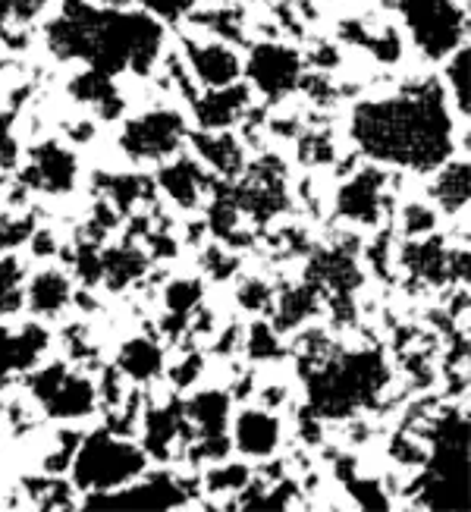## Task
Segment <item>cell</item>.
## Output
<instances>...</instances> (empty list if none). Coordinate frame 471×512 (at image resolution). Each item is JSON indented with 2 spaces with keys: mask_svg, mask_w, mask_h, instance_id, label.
Instances as JSON below:
<instances>
[{
  "mask_svg": "<svg viewBox=\"0 0 471 512\" xmlns=\"http://www.w3.org/2000/svg\"><path fill=\"white\" fill-rule=\"evenodd\" d=\"M183 60L189 66L195 85H201V88H223V85H233L242 79V57L236 54V48L230 41L186 38L183 41Z\"/></svg>",
  "mask_w": 471,
  "mask_h": 512,
  "instance_id": "11",
  "label": "cell"
},
{
  "mask_svg": "<svg viewBox=\"0 0 471 512\" xmlns=\"http://www.w3.org/2000/svg\"><path fill=\"white\" fill-rule=\"evenodd\" d=\"M95 186L101 189V195L107 198L110 205H114L120 214L129 211L132 205H139L142 198L148 195V183L145 176H114V173H104V176H95Z\"/></svg>",
  "mask_w": 471,
  "mask_h": 512,
  "instance_id": "28",
  "label": "cell"
},
{
  "mask_svg": "<svg viewBox=\"0 0 471 512\" xmlns=\"http://www.w3.org/2000/svg\"><path fill=\"white\" fill-rule=\"evenodd\" d=\"M201 371H205V355H201L198 349H192L170 368V381H173L176 390H186L195 381H201Z\"/></svg>",
  "mask_w": 471,
  "mask_h": 512,
  "instance_id": "36",
  "label": "cell"
},
{
  "mask_svg": "<svg viewBox=\"0 0 471 512\" xmlns=\"http://www.w3.org/2000/svg\"><path fill=\"white\" fill-rule=\"evenodd\" d=\"M117 368L123 371L126 381L132 384H151L164 374V349L151 337H132L120 346Z\"/></svg>",
  "mask_w": 471,
  "mask_h": 512,
  "instance_id": "22",
  "label": "cell"
},
{
  "mask_svg": "<svg viewBox=\"0 0 471 512\" xmlns=\"http://www.w3.org/2000/svg\"><path fill=\"white\" fill-rule=\"evenodd\" d=\"M70 302H73V283L63 271H57V267H44V271H38L26 286V305L35 318L54 321L63 315Z\"/></svg>",
  "mask_w": 471,
  "mask_h": 512,
  "instance_id": "19",
  "label": "cell"
},
{
  "mask_svg": "<svg viewBox=\"0 0 471 512\" xmlns=\"http://www.w3.org/2000/svg\"><path fill=\"white\" fill-rule=\"evenodd\" d=\"M148 267H151L148 252L136 246V242H123L120 249L101 252V283L107 289H114V293H120V289L142 280L148 274Z\"/></svg>",
  "mask_w": 471,
  "mask_h": 512,
  "instance_id": "21",
  "label": "cell"
},
{
  "mask_svg": "<svg viewBox=\"0 0 471 512\" xmlns=\"http://www.w3.org/2000/svg\"><path fill=\"white\" fill-rule=\"evenodd\" d=\"M434 173V180L428 186L431 202L440 214H462L468 205V192H471V173H468V158L459 154V158H446Z\"/></svg>",
  "mask_w": 471,
  "mask_h": 512,
  "instance_id": "18",
  "label": "cell"
},
{
  "mask_svg": "<svg viewBox=\"0 0 471 512\" xmlns=\"http://www.w3.org/2000/svg\"><path fill=\"white\" fill-rule=\"evenodd\" d=\"M321 302H324V296L308 280L280 286L277 296H274V305H271V324H274V330L277 333L302 330L314 315H318Z\"/></svg>",
  "mask_w": 471,
  "mask_h": 512,
  "instance_id": "17",
  "label": "cell"
},
{
  "mask_svg": "<svg viewBox=\"0 0 471 512\" xmlns=\"http://www.w3.org/2000/svg\"><path fill=\"white\" fill-rule=\"evenodd\" d=\"M16 161V139H13V117H0V164Z\"/></svg>",
  "mask_w": 471,
  "mask_h": 512,
  "instance_id": "38",
  "label": "cell"
},
{
  "mask_svg": "<svg viewBox=\"0 0 471 512\" xmlns=\"http://www.w3.org/2000/svg\"><path fill=\"white\" fill-rule=\"evenodd\" d=\"M239 255L230 252L227 246H211L201 255V274L208 280H233L239 274Z\"/></svg>",
  "mask_w": 471,
  "mask_h": 512,
  "instance_id": "35",
  "label": "cell"
},
{
  "mask_svg": "<svg viewBox=\"0 0 471 512\" xmlns=\"http://www.w3.org/2000/svg\"><path fill=\"white\" fill-rule=\"evenodd\" d=\"M148 469V456L136 443L110 428L82 437L73 459V484L82 494H110L142 478Z\"/></svg>",
  "mask_w": 471,
  "mask_h": 512,
  "instance_id": "4",
  "label": "cell"
},
{
  "mask_svg": "<svg viewBox=\"0 0 471 512\" xmlns=\"http://www.w3.org/2000/svg\"><path fill=\"white\" fill-rule=\"evenodd\" d=\"M349 139L377 164L431 173L456 154V117L443 85L428 76L387 98L358 101Z\"/></svg>",
  "mask_w": 471,
  "mask_h": 512,
  "instance_id": "1",
  "label": "cell"
},
{
  "mask_svg": "<svg viewBox=\"0 0 471 512\" xmlns=\"http://www.w3.org/2000/svg\"><path fill=\"white\" fill-rule=\"evenodd\" d=\"M139 4L145 13H154L161 19H183L195 10V0H126V7Z\"/></svg>",
  "mask_w": 471,
  "mask_h": 512,
  "instance_id": "37",
  "label": "cell"
},
{
  "mask_svg": "<svg viewBox=\"0 0 471 512\" xmlns=\"http://www.w3.org/2000/svg\"><path fill=\"white\" fill-rule=\"evenodd\" d=\"M289 403V387L286 384H267L264 387V393H261V406L264 409H280V406H286Z\"/></svg>",
  "mask_w": 471,
  "mask_h": 512,
  "instance_id": "40",
  "label": "cell"
},
{
  "mask_svg": "<svg viewBox=\"0 0 471 512\" xmlns=\"http://www.w3.org/2000/svg\"><path fill=\"white\" fill-rule=\"evenodd\" d=\"M393 205L390 176L380 167H362L340 183L333 195V211L355 230H377Z\"/></svg>",
  "mask_w": 471,
  "mask_h": 512,
  "instance_id": "9",
  "label": "cell"
},
{
  "mask_svg": "<svg viewBox=\"0 0 471 512\" xmlns=\"http://www.w3.org/2000/svg\"><path fill=\"white\" fill-rule=\"evenodd\" d=\"M230 403H233L230 393H223V390H201L189 399V403L183 406V412H186V421L195 431V440L227 437Z\"/></svg>",
  "mask_w": 471,
  "mask_h": 512,
  "instance_id": "20",
  "label": "cell"
},
{
  "mask_svg": "<svg viewBox=\"0 0 471 512\" xmlns=\"http://www.w3.org/2000/svg\"><path fill=\"white\" fill-rule=\"evenodd\" d=\"M468 66H471L468 44H459V48L446 57L443 92H446V98L453 101V110H459L462 117H468Z\"/></svg>",
  "mask_w": 471,
  "mask_h": 512,
  "instance_id": "31",
  "label": "cell"
},
{
  "mask_svg": "<svg viewBox=\"0 0 471 512\" xmlns=\"http://www.w3.org/2000/svg\"><path fill=\"white\" fill-rule=\"evenodd\" d=\"M201 302H205V283H201L198 277H176V280H170L164 286V311H167V318H164L161 327H164L167 337L176 340V333L189 327V315Z\"/></svg>",
  "mask_w": 471,
  "mask_h": 512,
  "instance_id": "23",
  "label": "cell"
},
{
  "mask_svg": "<svg viewBox=\"0 0 471 512\" xmlns=\"http://www.w3.org/2000/svg\"><path fill=\"white\" fill-rule=\"evenodd\" d=\"M192 26H205V32H211L217 41H239L242 29H245V10L236 4H211V10L205 13H189Z\"/></svg>",
  "mask_w": 471,
  "mask_h": 512,
  "instance_id": "26",
  "label": "cell"
},
{
  "mask_svg": "<svg viewBox=\"0 0 471 512\" xmlns=\"http://www.w3.org/2000/svg\"><path fill=\"white\" fill-rule=\"evenodd\" d=\"M26 384L44 415L57 421H76L98 409V384L92 377L70 371L63 362L44 365L41 371L29 374Z\"/></svg>",
  "mask_w": 471,
  "mask_h": 512,
  "instance_id": "6",
  "label": "cell"
},
{
  "mask_svg": "<svg viewBox=\"0 0 471 512\" xmlns=\"http://www.w3.org/2000/svg\"><path fill=\"white\" fill-rule=\"evenodd\" d=\"M44 349H48V333H44V327L29 324L19 333H7L0 327V371L32 368L41 359Z\"/></svg>",
  "mask_w": 471,
  "mask_h": 512,
  "instance_id": "24",
  "label": "cell"
},
{
  "mask_svg": "<svg viewBox=\"0 0 471 512\" xmlns=\"http://www.w3.org/2000/svg\"><path fill=\"white\" fill-rule=\"evenodd\" d=\"M242 349L249 355V362H277L283 359V343L280 333L271 321H255L242 337Z\"/></svg>",
  "mask_w": 471,
  "mask_h": 512,
  "instance_id": "32",
  "label": "cell"
},
{
  "mask_svg": "<svg viewBox=\"0 0 471 512\" xmlns=\"http://www.w3.org/2000/svg\"><path fill=\"white\" fill-rule=\"evenodd\" d=\"M440 211L428 202H406L399 208V233L402 239H421L437 233Z\"/></svg>",
  "mask_w": 471,
  "mask_h": 512,
  "instance_id": "33",
  "label": "cell"
},
{
  "mask_svg": "<svg viewBox=\"0 0 471 512\" xmlns=\"http://www.w3.org/2000/svg\"><path fill=\"white\" fill-rule=\"evenodd\" d=\"M208 4H227V0H208Z\"/></svg>",
  "mask_w": 471,
  "mask_h": 512,
  "instance_id": "41",
  "label": "cell"
},
{
  "mask_svg": "<svg viewBox=\"0 0 471 512\" xmlns=\"http://www.w3.org/2000/svg\"><path fill=\"white\" fill-rule=\"evenodd\" d=\"M233 450L245 459H274L283 443V425L271 409L245 406L233 418Z\"/></svg>",
  "mask_w": 471,
  "mask_h": 512,
  "instance_id": "15",
  "label": "cell"
},
{
  "mask_svg": "<svg viewBox=\"0 0 471 512\" xmlns=\"http://www.w3.org/2000/svg\"><path fill=\"white\" fill-rule=\"evenodd\" d=\"M406 19V29L421 57L443 60L465 44V7L462 0H390Z\"/></svg>",
  "mask_w": 471,
  "mask_h": 512,
  "instance_id": "5",
  "label": "cell"
},
{
  "mask_svg": "<svg viewBox=\"0 0 471 512\" xmlns=\"http://www.w3.org/2000/svg\"><path fill=\"white\" fill-rule=\"evenodd\" d=\"M48 44L57 57L85 60L104 76L136 73L148 76L164 48L161 22L151 13L88 7L85 0H70L48 26Z\"/></svg>",
  "mask_w": 471,
  "mask_h": 512,
  "instance_id": "2",
  "label": "cell"
},
{
  "mask_svg": "<svg viewBox=\"0 0 471 512\" xmlns=\"http://www.w3.org/2000/svg\"><path fill=\"white\" fill-rule=\"evenodd\" d=\"M70 92H73L76 101H82V104H88V107H95L104 120L120 117V110H123V98H120V92H117L114 79L104 76V73H98V70H85L82 76H76V79L70 82Z\"/></svg>",
  "mask_w": 471,
  "mask_h": 512,
  "instance_id": "25",
  "label": "cell"
},
{
  "mask_svg": "<svg viewBox=\"0 0 471 512\" xmlns=\"http://www.w3.org/2000/svg\"><path fill=\"white\" fill-rule=\"evenodd\" d=\"M189 145L195 161L208 173L220 176V183H236L249 158H245V142L233 136L230 129H201L189 132Z\"/></svg>",
  "mask_w": 471,
  "mask_h": 512,
  "instance_id": "13",
  "label": "cell"
},
{
  "mask_svg": "<svg viewBox=\"0 0 471 512\" xmlns=\"http://www.w3.org/2000/svg\"><path fill=\"white\" fill-rule=\"evenodd\" d=\"M242 73L249 76V88L261 95L264 104H283L296 92L305 73V54H299L289 44L258 41L252 44L249 60L242 63Z\"/></svg>",
  "mask_w": 471,
  "mask_h": 512,
  "instance_id": "7",
  "label": "cell"
},
{
  "mask_svg": "<svg viewBox=\"0 0 471 512\" xmlns=\"http://www.w3.org/2000/svg\"><path fill=\"white\" fill-rule=\"evenodd\" d=\"M274 296H277V286L267 283L264 277H242L236 283V302L245 311H255V315H261V311H271Z\"/></svg>",
  "mask_w": 471,
  "mask_h": 512,
  "instance_id": "34",
  "label": "cell"
},
{
  "mask_svg": "<svg viewBox=\"0 0 471 512\" xmlns=\"http://www.w3.org/2000/svg\"><path fill=\"white\" fill-rule=\"evenodd\" d=\"M157 186L167 195V202L183 211L205 205L214 189L211 173L195 161V154H176L173 161H167L157 170Z\"/></svg>",
  "mask_w": 471,
  "mask_h": 512,
  "instance_id": "14",
  "label": "cell"
},
{
  "mask_svg": "<svg viewBox=\"0 0 471 512\" xmlns=\"http://www.w3.org/2000/svg\"><path fill=\"white\" fill-rule=\"evenodd\" d=\"M255 478V472L245 462H227L220 459L205 472V491L214 497H236L239 491L249 487V481Z\"/></svg>",
  "mask_w": 471,
  "mask_h": 512,
  "instance_id": "27",
  "label": "cell"
},
{
  "mask_svg": "<svg viewBox=\"0 0 471 512\" xmlns=\"http://www.w3.org/2000/svg\"><path fill=\"white\" fill-rule=\"evenodd\" d=\"M255 92L245 82H233L223 88H205L201 98H192V110L198 129H233L252 114Z\"/></svg>",
  "mask_w": 471,
  "mask_h": 512,
  "instance_id": "16",
  "label": "cell"
},
{
  "mask_svg": "<svg viewBox=\"0 0 471 512\" xmlns=\"http://www.w3.org/2000/svg\"><path fill=\"white\" fill-rule=\"evenodd\" d=\"M79 161L70 148L60 142H41L29 151V164L22 170V186L48 192V195H66L76 189Z\"/></svg>",
  "mask_w": 471,
  "mask_h": 512,
  "instance_id": "12",
  "label": "cell"
},
{
  "mask_svg": "<svg viewBox=\"0 0 471 512\" xmlns=\"http://www.w3.org/2000/svg\"><path fill=\"white\" fill-rule=\"evenodd\" d=\"M390 365L377 349L340 352L305 374L308 412L321 421H349L362 409H374L390 387Z\"/></svg>",
  "mask_w": 471,
  "mask_h": 512,
  "instance_id": "3",
  "label": "cell"
},
{
  "mask_svg": "<svg viewBox=\"0 0 471 512\" xmlns=\"http://www.w3.org/2000/svg\"><path fill=\"white\" fill-rule=\"evenodd\" d=\"M26 305V267L16 255H0V318Z\"/></svg>",
  "mask_w": 471,
  "mask_h": 512,
  "instance_id": "29",
  "label": "cell"
},
{
  "mask_svg": "<svg viewBox=\"0 0 471 512\" xmlns=\"http://www.w3.org/2000/svg\"><path fill=\"white\" fill-rule=\"evenodd\" d=\"M29 246H32V255H35V258H48V255L57 252V239H54L51 230H35V233L29 236Z\"/></svg>",
  "mask_w": 471,
  "mask_h": 512,
  "instance_id": "39",
  "label": "cell"
},
{
  "mask_svg": "<svg viewBox=\"0 0 471 512\" xmlns=\"http://www.w3.org/2000/svg\"><path fill=\"white\" fill-rule=\"evenodd\" d=\"M189 500V487L173 475L136 478L110 494H85L88 509H176Z\"/></svg>",
  "mask_w": 471,
  "mask_h": 512,
  "instance_id": "10",
  "label": "cell"
},
{
  "mask_svg": "<svg viewBox=\"0 0 471 512\" xmlns=\"http://www.w3.org/2000/svg\"><path fill=\"white\" fill-rule=\"evenodd\" d=\"M186 139V117L173 107H154L126 120L120 132V148L132 161H167L176 158Z\"/></svg>",
  "mask_w": 471,
  "mask_h": 512,
  "instance_id": "8",
  "label": "cell"
},
{
  "mask_svg": "<svg viewBox=\"0 0 471 512\" xmlns=\"http://www.w3.org/2000/svg\"><path fill=\"white\" fill-rule=\"evenodd\" d=\"M296 145H299V161L311 170H321V167H330L336 164V145H333V132L324 129V126H311V129H302L296 136Z\"/></svg>",
  "mask_w": 471,
  "mask_h": 512,
  "instance_id": "30",
  "label": "cell"
}]
</instances>
